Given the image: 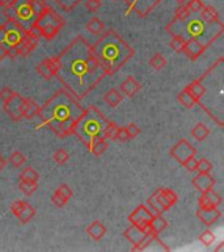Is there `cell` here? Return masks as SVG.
Segmentation results:
<instances>
[{
	"label": "cell",
	"mask_w": 224,
	"mask_h": 252,
	"mask_svg": "<svg viewBox=\"0 0 224 252\" xmlns=\"http://www.w3.org/2000/svg\"><path fill=\"white\" fill-rule=\"evenodd\" d=\"M154 213H152L150 209L144 205H139L136 209H135L130 215H129V222L131 225H134L136 228H140L143 231L146 232V234H154L151 230V226H150V222H151V219L154 218ZM156 235V234H154Z\"/></svg>",
	"instance_id": "obj_9"
},
{
	"label": "cell",
	"mask_w": 224,
	"mask_h": 252,
	"mask_svg": "<svg viewBox=\"0 0 224 252\" xmlns=\"http://www.w3.org/2000/svg\"><path fill=\"white\" fill-rule=\"evenodd\" d=\"M165 30L171 36H179L185 41L186 40H197L202 45L208 47L223 34L224 25L220 20L212 23V24H207L203 20H201V17L200 19H190V16H189L186 20L183 21L173 19L165 26Z\"/></svg>",
	"instance_id": "obj_4"
},
{
	"label": "cell",
	"mask_w": 224,
	"mask_h": 252,
	"mask_svg": "<svg viewBox=\"0 0 224 252\" xmlns=\"http://www.w3.org/2000/svg\"><path fill=\"white\" fill-rule=\"evenodd\" d=\"M104 100H105V103L112 108H117L119 104L122 103L123 100V96L122 93L117 90V88H112L105 96H104Z\"/></svg>",
	"instance_id": "obj_28"
},
{
	"label": "cell",
	"mask_w": 224,
	"mask_h": 252,
	"mask_svg": "<svg viewBox=\"0 0 224 252\" xmlns=\"http://www.w3.org/2000/svg\"><path fill=\"white\" fill-rule=\"evenodd\" d=\"M11 1V0H0V4L1 5H7Z\"/></svg>",
	"instance_id": "obj_56"
},
{
	"label": "cell",
	"mask_w": 224,
	"mask_h": 252,
	"mask_svg": "<svg viewBox=\"0 0 224 252\" xmlns=\"http://www.w3.org/2000/svg\"><path fill=\"white\" fill-rule=\"evenodd\" d=\"M206 194H207V197H208V200H210V203H211L214 206H215V207L220 206V204H222V197H220V194L218 193V192L210 189L208 192H206Z\"/></svg>",
	"instance_id": "obj_46"
},
{
	"label": "cell",
	"mask_w": 224,
	"mask_h": 252,
	"mask_svg": "<svg viewBox=\"0 0 224 252\" xmlns=\"http://www.w3.org/2000/svg\"><path fill=\"white\" fill-rule=\"evenodd\" d=\"M87 232L93 240H101L106 234V228L100 221H94L87 228Z\"/></svg>",
	"instance_id": "obj_25"
},
{
	"label": "cell",
	"mask_w": 224,
	"mask_h": 252,
	"mask_svg": "<svg viewBox=\"0 0 224 252\" xmlns=\"http://www.w3.org/2000/svg\"><path fill=\"white\" fill-rule=\"evenodd\" d=\"M150 226H151V230L154 234L159 235L160 232L165 230L168 228V221L165 218H163L161 215H154V218L151 219L150 222Z\"/></svg>",
	"instance_id": "obj_30"
},
{
	"label": "cell",
	"mask_w": 224,
	"mask_h": 252,
	"mask_svg": "<svg viewBox=\"0 0 224 252\" xmlns=\"http://www.w3.org/2000/svg\"><path fill=\"white\" fill-rule=\"evenodd\" d=\"M148 63H150V66H151L154 70L157 71L167 66V61H165V58H164L161 54H155V55L148 61Z\"/></svg>",
	"instance_id": "obj_36"
},
{
	"label": "cell",
	"mask_w": 224,
	"mask_h": 252,
	"mask_svg": "<svg viewBox=\"0 0 224 252\" xmlns=\"http://www.w3.org/2000/svg\"><path fill=\"white\" fill-rule=\"evenodd\" d=\"M1 7H3V5H1V4H0V8H1Z\"/></svg>",
	"instance_id": "obj_58"
},
{
	"label": "cell",
	"mask_w": 224,
	"mask_h": 252,
	"mask_svg": "<svg viewBox=\"0 0 224 252\" xmlns=\"http://www.w3.org/2000/svg\"><path fill=\"white\" fill-rule=\"evenodd\" d=\"M201 20H203L204 23H207V24H212V23H216V21H219V12L216 11L214 7L211 5H204L202 11H201Z\"/></svg>",
	"instance_id": "obj_26"
},
{
	"label": "cell",
	"mask_w": 224,
	"mask_h": 252,
	"mask_svg": "<svg viewBox=\"0 0 224 252\" xmlns=\"http://www.w3.org/2000/svg\"><path fill=\"white\" fill-rule=\"evenodd\" d=\"M7 5L12 11L15 19L20 23L30 21L34 17L30 8V0H11Z\"/></svg>",
	"instance_id": "obj_11"
},
{
	"label": "cell",
	"mask_w": 224,
	"mask_h": 252,
	"mask_svg": "<svg viewBox=\"0 0 224 252\" xmlns=\"http://www.w3.org/2000/svg\"><path fill=\"white\" fill-rule=\"evenodd\" d=\"M65 12H71L73 8H76L83 0H54Z\"/></svg>",
	"instance_id": "obj_35"
},
{
	"label": "cell",
	"mask_w": 224,
	"mask_h": 252,
	"mask_svg": "<svg viewBox=\"0 0 224 252\" xmlns=\"http://www.w3.org/2000/svg\"><path fill=\"white\" fill-rule=\"evenodd\" d=\"M20 180H26V182H38L40 180V175L38 172L33 170L32 167H26L24 170L21 171V174L19 175Z\"/></svg>",
	"instance_id": "obj_32"
},
{
	"label": "cell",
	"mask_w": 224,
	"mask_h": 252,
	"mask_svg": "<svg viewBox=\"0 0 224 252\" xmlns=\"http://www.w3.org/2000/svg\"><path fill=\"white\" fill-rule=\"evenodd\" d=\"M177 100H179V103L181 104L183 108H186V109H192V108L197 104L196 99H194L185 88L182 90V92H179V96H177Z\"/></svg>",
	"instance_id": "obj_31"
},
{
	"label": "cell",
	"mask_w": 224,
	"mask_h": 252,
	"mask_svg": "<svg viewBox=\"0 0 224 252\" xmlns=\"http://www.w3.org/2000/svg\"><path fill=\"white\" fill-rule=\"evenodd\" d=\"M86 29L90 32V34H93V36H101L104 33V30H105V24L102 23L98 17H93V19H90L86 25Z\"/></svg>",
	"instance_id": "obj_27"
},
{
	"label": "cell",
	"mask_w": 224,
	"mask_h": 252,
	"mask_svg": "<svg viewBox=\"0 0 224 252\" xmlns=\"http://www.w3.org/2000/svg\"><path fill=\"white\" fill-rule=\"evenodd\" d=\"M207 49V46L202 45L197 40H186L185 46H183L182 53L188 57L190 61H197L201 55L204 53V50Z\"/></svg>",
	"instance_id": "obj_18"
},
{
	"label": "cell",
	"mask_w": 224,
	"mask_h": 252,
	"mask_svg": "<svg viewBox=\"0 0 224 252\" xmlns=\"http://www.w3.org/2000/svg\"><path fill=\"white\" fill-rule=\"evenodd\" d=\"M117 130H118V125L114 124V122H112V121H109L108 125L105 126V129H104L102 137H104L105 139H108V141H114Z\"/></svg>",
	"instance_id": "obj_34"
},
{
	"label": "cell",
	"mask_w": 224,
	"mask_h": 252,
	"mask_svg": "<svg viewBox=\"0 0 224 252\" xmlns=\"http://www.w3.org/2000/svg\"><path fill=\"white\" fill-rule=\"evenodd\" d=\"M115 139L119 142H126L130 139L126 126H122V128H119L118 126V130H117V134H115Z\"/></svg>",
	"instance_id": "obj_49"
},
{
	"label": "cell",
	"mask_w": 224,
	"mask_h": 252,
	"mask_svg": "<svg viewBox=\"0 0 224 252\" xmlns=\"http://www.w3.org/2000/svg\"><path fill=\"white\" fill-rule=\"evenodd\" d=\"M192 184L198 192H201V193H206V192H208L210 189H214L215 179L212 178L210 174L198 172V175L193 178Z\"/></svg>",
	"instance_id": "obj_16"
},
{
	"label": "cell",
	"mask_w": 224,
	"mask_h": 252,
	"mask_svg": "<svg viewBox=\"0 0 224 252\" xmlns=\"http://www.w3.org/2000/svg\"><path fill=\"white\" fill-rule=\"evenodd\" d=\"M190 15H192V13H190V11H189L188 7H186L185 4H179V7L175 9L176 20H179V21L186 20Z\"/></svg>",
	"instance_id": "obj_39"
},
{
	"label": "cell",
	"mask_w": 224,
	"mask_h": 252,
	"mask_svg": "<svg viewBox=\"0 0 224 252\" xmlns=\"http://www.w3.org/2000/svg\"><path fill=\"white\" fill-rule=\"evenodd\" d=\"M200 242L202 244H204L206 247H210L214 242H215V235H214V232L211 230H206L201 234L200 236Z\"/></svg>",
	"instance_id": "obj_45"
},
{
	"label": "cell",
	"mask_w": 224,
	"mask_h": 252,
	"mask_svg": "<svg viewBox=\"0 0 224 252\" xmlns=\"http://www.w3.org/2000/svg\"><path fill=\"white\" fill-rule=\"evenodd\" d=\"M185 90L196 99L197 104L200 103L201 100H202V97L206 95V87H204L203 82L200 80V79H197V80H194L193 83H190L189 86L185 87Z\"/></svg>",
	"instance_id": "obj_23"
},
{
	"label": "cell",
	"mask_w": 224,
	"mask_h": 252,
	"mask_svg": "<svg viewBox=\"0 0 224 252\" xmlns=\"http://www.w3.org/2000/svg\"><path fill=\"white\" fill-rule=\"evenodd\" d=\"M92 47L96 57L109 75L117 72L135 54L134 49L113 29L102 33Z\"/></svg>",
	"instance_id": "obj_3"
},
{
	"label": "cell",
	"mask_w": 224,
	"mask_h": 252,
	"mask_svg": "<svg viewBox=\"0 0 224 252\" xmlns=\"http://www.w3.org/2000/svg\"><path fill=\"white\" fill-rule=\"evenodd\" d=\"M190 134H192V137L196 141L201 142L203 141V139H206V138L210 136V129H208L204 124H202V122H198V124L192 129Z\"/></svg>",
	"instance_id": "obj_29"
},
{
	"label": "cell",
	"mask_w": 224,
	"mask_h": 252,
	"mask_svg": "<svg viewBox=\"0 0 224 252\" xmlns=\"http://www.w3.org/2000/svg\"><path fill=\"white\" fill-rule=\"evenodd\" d=\"M22 100H24V97L20 93L15 92L7 101L3 103V111L11 117V120L20 121L24 118L22 115H21V104H22Z\"/></svg>",
	"instance_id": "obj_14"
},
{
	"label": "cell",
	"mask_w": 224,
	"mask_h": 252,
	"mask_svg": "<svg viewBox=\"0 0 224 252\" xmlns=\"http://www.w3.org/2000/svg\"><path fill=\"white\" fill-rule=\"evenodd\" d=\"M19 188L25 196H30L38 189V184L36 182H26V180H20L19 183Z\"/></svg>",
	"instance_id": "obj_33"
},
{
	"label": "cell",
	"mask_w": 224,
	"mask_h": 252,
	"mask_svg": "<svg viewBox=\"0 0 224 252\" xmlns=\"http://www.w3.org/2000/svg\"><path fill=\"white\" fill-rule=\"evenodd\" d=\"M171 47L172 50H175L176 53H182L183 46H185V40L179 36H172L171 40Z\"/></svg>",
	"instance_id": "obj_40"
},
{
	"label": "cell",
	"mask_w": 224,
	"mask_h": 252,
	"mask_svg": "<svg viewBox=\"0 0 224 252\" xmlns=\"http://www.w3.org/2000/svg\"><path fill=\"white\" fill-rule=\"evenodd\" d=\"M150 234H146L140 228H136L134 225H131L130 228L125 231V238H126L130 243H133V251H138V248L142 246V243L147 239V236Z\"/></svg>",
	"instance_id": "obj_17"
},
{
	"label": "cell",
	"mask_w": 224,
	"mask_h": 252,
	"mask_svg": "<svg viewBox=\"0 0 224 252\" xmlns=\"http://www.w3.org/2000/svg\"><path fill=\"white\" fill-rule=\"evenodd\" d=\"M83 111L78 100L63 88L55 92L44 107L40 108L38 117L41 118L42 125L51 129L58 137L66 138L72 134L73 124Z\"/></svg>",
	"instance_id": "obj_2"
},
{
	"label": "cell",
	"mask_w": 224,
	"mask_h": 252,
	"mask_svg": "<svg viewBox=\"0 0 224 252\" xmlns=\"http://www.w3.org/2000/svg\"><path fill=\"white\" fill-rule=\"evenodd\" d=\"M40 44V37L36 33H33L32 30L26 29L25 30L24 36L21 38L20 44L17 45V50H19V55L21 57H26L29 54L32 53L33 50L36 49L37 46Z\"/></svg>",
	"instance_id": "obj_15"
},
{
	"label": "cell",
	"mask_w": 224,
	"mask_h": 252,
	"mask_svg": "<svg viewBox=\"0 0 224 252\" xmlns=\"http://www.w3.org/2000/svg\"><path fill=\"white\" fill-rule=\"evenodd\" d=\"M58 70L54 76L76 100H83L108 71L96 57L93 47L83 36H78L57 57Z\"/></svg>",
	"instance_id": "obj_1"
},
{
	"label": "cell",
	"mask_w": 224,
	"mask_h": 252,
	"mask_svg": "<svg viewBox=\"0 0 224 252\" xmlns=\"http://www.w3.org/2000/svg\"><path fill=\"white\" fill-rule=\"evenodd\" d=\"M55 193L59 194L62 199L66 200L67 203H68L69 199H71V197H72V196H73L72 189H71V188H69V186L67 185V184H62V185L59 186V188H58L57 190H55Z\"/></svg>",
	"instance_id": "obj_42"
},
{
	"label": "cell",
	"mask_w": 224,
	"mask_h": 252,
	"mask_svg": "<svg viewBox=\"0 0 224 252\" xmlns=\"http://www.w3.org/2000/svg\"><path fill=\"white\" fill-rule=\"evenodd\" d=\"M197 218L201 222L206 225L207 228L212 226L214 223L218 222V219L222 217V211L218 207H210V209H198L196 213Z\"/></svg>",
	"instance_id": "obj_20"
},
{
	"label": "cell",
	"mask_w": 224,
	"mask_h": 252,
	"mask_svg": "<svg viewBox=\"0 0 224 252\" xmlns=\"http://www.w3.org/2000/svg\"><path fill=\"white\" fill-rule=\"evenodd\" d=\"M127 129V133H129V137H130V139H134L136 137L140 134V128H139L138 125L134 124V122H131L126 126Z\"/></svg>",
	"instance_id": "obj_50"
},
{
	"label": "cell",
	"mask_w": 224,
	"mask_h": 252,
	"mask_svg": "<svg viewBox=\"0 0 224 252\" xmlns=\"http://www.w3.org/2000/svg\"><path fill=\"white\" fill-rule=\"evenodd\" d=\"M51 201H53V204L57 207H63L66 205V204H67V201L62 199L61 196L55 193V192H54V194H53V196H51Z\"/></svg>",
	"instance_id": "obj_53"
},
{
	"label": "cell",
	"mask_w": 224,
	"mask_h": 252,
	"mask_svg": "<svg viewBox=\"0 0 224 252\" xmlns=\"http://www.w3.org/2000/svg\"><path fill=\"white\" fill-rule=\"evenodd\" d=\"M196 154L197 150L194 149L186 139H179V141L172 147L171 151H169V155H171L176 161H179V164H182L183 161L186 160L188 158L196 157Z\"/></svg>",
	"instance_id": "obj_12"
},
{
	"label": "cell",
	"mask_w": 224,
	"mask_h": 252,
	"mask_svg": "<svg viewBox=\"0 0 224 252\" xmlns=\"http://www.w3.org/2000/svg\"><path fill=\"white\" fill-rule=\"evenodd\" d=\"M197 163H198V160L196 159V157H190L183 161L181 165L185 170H188L189 172H194V171H197Z\"/></svg>",
	"instance_id": "obj_47"
},
{
	"label": "cell",
	"mask_w": 224,
	"mask_h": 252,
	"mask_svg": "<svg viewBox=\"0 0 224 252\" xmlns=\"http://www.w3.org/2000/svg\"><path fill=\"white\" fill-rule=\"evenodd\" d=\"M5 165H7V160H5L4 158H3V157H1V155H0V172H1V171L4 170Z\"/></svg>",
	"instance_id": "obj_55"
},
{
	"label": "cell",
	"mask_w": 224,
	"mask_h": 252,
	"mask_svg": "<svg viewBox=\"0 0 224 252\" xmlns=\"http://www.w3.org/2000/svg\"><path fill=\"white\" fill-rule=\"evenodd\" d=\"M5 50H7V47H5L3 41H1V37H0V62L5 58Z\"/></svg>",
	"instance_id": "obj_54"
},
{
	"label": "cell",
	"mask_w": 224,
	"mask_h": 252,
	"mask_svg": "<svg viewBox=\"0 0 224 252\" xmlns=\"http://www.w3.org/2000/svg\"><path fill=\"white\" fill-rule=\"evenodd\" d=\"M210 207H215V206L210 203L207 194L201 193L200 199H198V209H210Z\"/></svg>",
	"instance_id": "obj_48"
},
{
	"label": "cell",
	"mask_w": 224,
	"mask_h": 252,
	"mask_svg": "<svg viewBox=\"0 0 224 252\" xmlns=\"http://www.w3.org/2000/svg\"><path fill=\"white\" fill-rule=\"evenodd\" d=\"M101 7V0H87L86 1V8L90 12H96Z\"/></svg>",
	"instance_id": "obj_51"
},
{
	"label": "cell",
	"mask_w": 224,
	"mask_h": 252,
	"mask_svg": "<svg viewBox=\"0 0 224 252\" xmlns=\"http://www.w3.org/2000/svg\"><path fill=\"white\" fill-rule=\"evenodd\" d=\"M53 159H54V161L57 163V164L63 165V164H66L67 161H68L69 157H68V154L66 153L65 150L59 149V150H57L55 153H54Z\"/></svg>",
	"instance_id": "obj_44"
},
{
	"label": "cell",
	"mask_w": 224,
	"mask_h": 252,
	"mask_svg": "<svg viewBox=\"0 0 224 252\" xmlns=\"http://www.w3.org/2000/svg\"><path fill=\"white\" fill-rule=\"evenodd\" d=\"M123 1L127 5L126 15L135 12L139 17H146L161 0H123Z\"/></svg>",
	"instance_id": "obj_10"
},
{
	"label": "cell",
	"mask_w": 224,
	"mask_h": 252,
	"mask_svg": "<svg viewBox=\"0 0 224 252\" xmlns=\"http://www.w3.org/2000/svg\"><path fill=\"white\" fill-rule=\"evenodd\" d=\"M40 105L32 99H24L21 104V115L28 120H32L40 113Z\"/></svg>",
	"instance_id": "obj_22"
},
{
	"label": "cell",
	"mask_w": 224,
	"mask_h": 252,
	"mask_svg": "<svg viewBox=\"0 0 224 252\" xmlns=\"http://www.w3.org/2000/svg\"><path fill=\"white\" fill-rule=\"evenodd\" d=\"M25 26L22 23L12 17L4 24H0V37L5 47H16L20 44L25 33Z\"/></svg>",
	"instance_id": "obj_8"
},
{
	"label": "cell",
	"mask_w": 224,
	"mask_h": 252,
	"mask_svg": "<svg viewBox=\"0 0 224 252\" xmlns=\"http://www.w3.org/2000/svg\"><path fill=\"white\" fill-rule=\"evenodd\" d=\"M65 26V20L59 13L51 7H46L38 16L34 19L29 29L36 33L38 37H44L50 41L57 37L59 30Z\"/></svg>",
	"instance_id": "obj_6"
},
{
	"label": "cell",
	"mask_w": 224,
	"mask_h": 252,
	"mask_svg": "<svg viewBox=\"0 0 224 252\" xmlns=\"http://www.w3.org/2000/svg\"><path fill=\"white\" fill-rule=\"evenodd\" d=\"M212 170V163L206 158H202L201 160L197 163V171L198 172H203V174H210Z\"/></svg>",
	"instance_id": "obj_43"
},
{
	"label": "cell",
	"mask_w": 224,
	"mask_h": 252,
	"mask_svg": "<svg viewBox=\"0 0 224 252\" xmlns=\"http://www.w3.org/2000/svg\"><path fill=\"white\" fill-rule=\"evenodd\" d=\"M88 149L94 157H101L108 149V139H105L104 137H97V138H94L90 142Z\"/></svg>",
	"instance_id": "obj_24"
},
{
	"label": "cell",
	"mask_w": 224,
	"mask_h": 252,
	"mask_svg": "<svg viewBox=\"0 0 224 252\" xmlns=\"http://www.w3.org/2000/svg\"><path fill=\"white\" fill-rule=\"evenodd\" d=\"M186 7L190 11V13H200L204 7L202 0H186Z\"/></svg>",
	"instance_id": "obj_41"
},
{
	"label": "cell",
	"mask_w": 224,
	"mask_h": 252,
	"mask_svg": "<svg viewBox=\"0 0 224 252\" xmlns=\"http://www.w3.org/2000/svg\"><path fill=\"white\" fill-rule=\"evenodd\" d=\"M13 93H15V91H13L11 87H7V86H5V87L0 88V100L4 103V101H7Z\"/></svg>",
	"instance_id": "obj_52"
},
{
	"label": "cell",
	"mask_w": 224,
	"mask_h": 252,
	"mask_svg": "<svg viewBox=\"0 0 224 252\" xmlns=\"http://www.w3.org/2000/svg\"><path fill=\"white\" fill-rule=\"evenodd\" d=\"M176 1H177L179 4H185V3H186V0H176Z\"/></svg>",
	"instance_id": "obj_57"
},
{
	"label": "cell",
	"mask_w": 224,
	"mask_h": 252,
	"mask_svg": "<svg viewBox=\"0 0 224 252\" xmlns=\"http://www.w3.org/2000/svg\"><path fill=\"white\" fill-rule=\"evenodd\" d=\"M119 88H121V92H122L126 97H134V96L140 91L142 86H140L133 76H127V78L121 83Z\"/></svg>",
	"instance_id": "obj_21"
},
{
	"label": "cell",
	"mask_w": 224,
	"mask_h": 252,
	"mask_svg": "<svg viewBox=\"0 0 224 252\" xmlns=\"http://www.w3.org/2000/svg\"><path fill=\"white\" fill-rule=\"evenodd\" d=\"M179 201V196L175 190L168 188H159L148 197L147 204L150 205V210L156 215H161L164 211L169 210Z\"/></svg>",
	"instance_id": "obj_7"
},
{
	"label": "cell",
	"mask_w": 224,
	"mask_h": 252,
	"mask_svg": "<svg viewBox=\"0 0 224 252\" xmlns=\"http://www.w3.org/2000/svg\"><path fill=\"white\" fill-rule=\"evenodd\" d=\"M46 7H49V5H47L45 0H30V8H32L33 16L34 17L38 16Z\"/></svg>",
	"instance_id": "obj_37"
},
{
	"label": "cell",
	"mask_w": 224,
	"mask_h": 252,
	"mask_svg": "<svg viewBox=\"0 0 224 252\" xmlns=\"http://www.w3.org/2000/svg\"><path fill=\"white\" fill-rule=\"evenodd\" d=\"M58 70V63L55 57H51V58H47L45 61L38 63V66L36 67V71L38 74L41 75L42 78L46 79V80H50L53 78L55 72Z\"/></svg>",
	"instance_id": "obj_19"
},
{
	"label": "cell",
	"mask_w": 224,
	"mask_h": 252,
	"mask_svg": "<svg viewBox=\"0 0 224 252\" xmlns=\"http://www.w3.org/2000/svg\"><path fill=\"white\" fill-rule=\"evenodd\" d=\"M11 211L17 219H20L21 223H29L36 215V209L30 204L21 200H16L11 204Z\"/></svg>",
	"instance_id": "obj_13"
},
{
	"label": "cell",
	"mask_w": 224,
	"mask_h": 252,
	"mask_svg": "<svg viewBox=\"0 0 224 252\" xmlns=\"http://www.w3.org/2000/svg\"><path fill=\"white\" fill-rule=\"evenodd\" d=\"M9 163L12 164V167H15V168H20V167H22V164L25 163V157L22 155V153H20V151H15V153L11 154V157H9Z\"/></svg>",
	"instance_id": "obj_38"
},
{
	"label": "cell",
	"mask_w": 224,
	"mask_h": 252,
	"mask_svg": "<svg viewBox=\"0 0 224 252\" xmlns=\"http://www.w3.org/2000/svg\"><path fill=\"white\" fill-rule=\"evenodd\" d=\"M109 120L98 111L94 105H90L83 111L78 120L75 121L72 128V134L78 137L79 139L88 147L90 142L97 137H102L104 129L108 125Z\"/></svg>",
	"instance_id": "obj_5"
}]
</instances>
